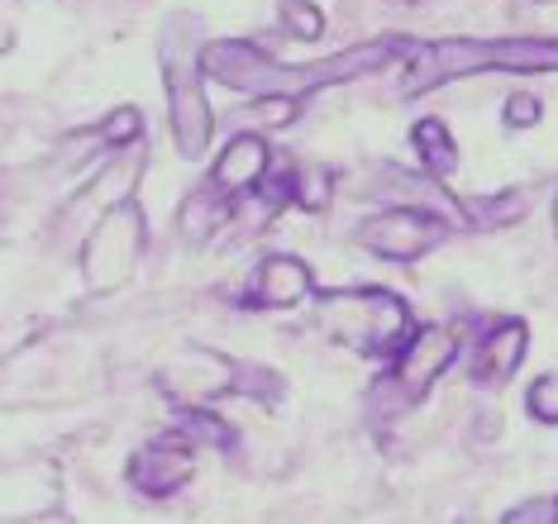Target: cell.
<instances>
[{
	"mask_svg": "<svg viewBox=\"0 0 558 524\" xmlns=\"http://www.w3.org/2000/svg\"><path fill=\"white\" fill-rule=\"evenodd\" d=\"M401 38H377V44H353L335 58H320V62H272L268 53H258L244 38H225V44H206L201 48V72L210 82L230 86V92H244V96H306V92H320L329 82H349V76H363L373 68H383L391 53H401Z\"/></svg>",
	"mask_w": 558,
	"mask_h": 524,
	"instance_id": "cell-1",
	"label": "cell"
},
{
	"mask_svg": "<svg viewBox=\"0 0 558 524\" xmlns=\"http://www.w3.org/2000/svg\"><path fill=\"white\" fill-rule=\"evenodd\" d=\"M320 325L359 353H391L411 343V305L391 291H329L320 301Z\"/></svg>",
	"mask_w": 558,
	"mask_h": 524,
	"instance_id": "cell-2",
	"label": "cell"
},
{
	"mask_svg": "<svg viewBox=\"0 0 558 524\" xmlns=\"http://www.w3.org/2000/svg\"><path fill=\"white\" fill-rule=\"evenodd\" d=\"M138 253H144V210L138 206H116L106 210V220L92 229L82 248V272L92 281V291H116L134 277Z\"/></svg>",
	"mask_w": 558,
	"mask_h": 524,
	"instance_id": "cell-3",
	"label": "cell"
},
{
	"mask_svg": "<svg viewBox=\"0 0 558 524\" xmlns=\"http://www.w3.org/2000/svg\"><path fill=\"white\" fill-rule=\"evenodd\" d=\"M497 68V44L487 38H439V44L411 48V62H405L401 92L405 96H425L444 82H459V76L473 72H492Z\"/></svg>",
	"mask_w": 558,
	"mask_h": 524,
	"instance_id": "cell-4",
	"label": "cell"
},
{
	"mask_svg": "<svg viewBox=\"0 0 558 524\" xmlns=\"http://www.w3.org/2000/svg\"><path fill=\"white\" fill-rule=\"evenodd\" d=\"M449 239V220H439L435 210H387L377 220H367L359 229V244L373 248L377 258H391V263H415L425 258L429 248H439Z\"/></svg>",
	"mask_w": 558,
	"mask_h": 524,
	"instance_id": "cell-5",
	"label": "cell"
},
{
	"mask_svg": "<svg viewBox=\"0 0 558 524\" xmlns=\"http://www.w3.org/2000/svg\"><path fill=\"white\" fill-rule=\"evenodd\" d=\"M201 58H168V110H172V134L182 158H201L210 148L215 114L201 92Z\"/></svg>",
	"mask_w": 558,
	"mask_h": 524,
	"instance_id": "cell-6",
	"label": "cell"
},
{
	"mask_svg": "<svg viewBox=\"0 0 558 524\" xmlns=\"http://www.w3.org/2000/svg\"><path fill=\"white\" fill-rule=\"evenodd\" d=\"M453 353H459V339H453V329H415L411 343L401 349V363H397V387L411 395V401H421V395L435 387L439 373L453 363Z\"/></svg>",
	"mask_w": 558,
	"mask_h": 524,
	"instance_id": "cell-7",
	"label": "cell"
},
{
	"mask_svg": "<svg viewBox=\"0 0 558 524\" xmlns=\"http://www.w3.org/2000/svg\"><path fill=\"white\" fill-rule=\"evenodd\" d=\"M311 296V267L291 253H272L253 267L248 277V305H263V310H282V305H296Z\"/></svg>",
	"mask_w": 558,
	"mask_h": 524,
	"instance_id": "cell-8",
	"label": "cell"
},
{
	"mask_svg": "<svg viewBox=\"0 0 558 524\" xmlns=\"http://www.w3.org/2000/svg\"><path fill=\"white\" fill-rule=\"evenodd\" d=\"M130 477L138 491L148 496H168L192 477V439H158L144 453H134Z\"/></svg>",
	"mask_w": 558,
	"mask_h": 524,
	"instance_id": "cell-9",
	"label": "cell"
},
{
	"mask_svg": "<svg viewBox=\"0 0 558 524\" xmlns=\"http://www.w3.org/2000/svg\"><path fill=\"white\" fill-rule=\"evenodd\" d=\"M263 172H268V144H263L258 134H239V138H230V144L220 148V158H215L210 186L248 191V186L263 182Z\"/></svg>",
	"mask_w": 558,
	"mask_h": 524,
	"instance_id": "cell-10",
	"label": "cell"
},
{
	"mask_svg": "<svg viewBox=\"0 0 558 524\" xmlns=\"http://www.w3.org/2000/svg\"><path fill=\"white\" fill-rule=\"evenodd\" d=\"M530 349V329L525 325H501V329H492L487 339H482V353H477V377L482 381H506L520 367V357H525Z\"/></svg>",
	"mask_w": 558,
	"mask_h": 524,
	"instance_id": "cell-11",
	"label": "cell"
},
{
	"mask_svg": "<svg viewBox=\"0 0 558 524\" xmlns=\"http://www.w3.org/2000/svg\"><path fill=\"white\" fill-rule=\"evenodd\" d=\"M501 72H554L558 38H492Z\"/></svg>",
	"mask_w": 558,
	"mask_h": 524,
	"instance_id": "cell-12",
	"label": "cell"
},
{
	"mask_svg": "<svg viewBox=\"0 0 558 524\" xmlns=\"http://www.w3.org/2000/svg\"><path fill=\"white\" fill-rule=\"evenodd\" d=\"M411 144H415V153H421V162H425V172L435 176V182H444V176L459 168V148H453V138H449V130H444L439 120H421V124H415Z\"/></svg>",
	"mask_w": 558,
	"mask_h": 524,
	"instance_id": "cell-13",
	"label": "cell"
},
{
	"mask_svg": "<svg viewBox=\"0 0 558 524\" xmlns=\"http://www.w3.org/2000/svg\"><path fill=\"white\" fill-rule=\"evenodd\" d=\"M225 215H230V200H225L220 186H201L192 196L182 200V234L186 239H206L215 229L225 224Z\"/></svg>",
	"mask_w": 558,
	"mask_h": 524,
	"instance_id": "cell-14",
	"label": "cell"
},
{
	"mask_svg": "<svg viewBox=\"0 0 558 524\" xmlns=\"http://www.w3.org/2000/svg\"><path fill=\"white\" fill-rule=\"evenodd\" d=\"M463 210H473L477 224H511L520 210H525V196L520 191H506V196H492V200H468Z\"/></svg>",
	"mask_w": 558,
	"mask_h": 524,
	"instance_id": "cell-15",
	"label": "cell"
},
{
	"mask_svg": "<svg viewBox=\"0 0 558 524\" xmlns=\"http://www.w3.org/2000/svg\"><path fill=\"white\" fill-rule=\"evenodd\" d=\"M282 24H287V34L306 38V44L325 34V15L311 5V0H282Z\"/></svg>",
	"mask_w": 558,
	"mask_h": 524,
	"instance_id": "cell-16",
	"label": "cell"
},
{
	"mask_svg": "<svg viewBox=\"0 0 558 524\" xmlns=\"http://www.w3.org/2000/svg\"><path fill=\"white\" fill-rule=\"evenodd\" d=\"M291 196H296V206L301 210H325V200H329V172H291Z\"/></svg>",
	"mask_w": 558,
	"mask_h": 524,
	"instance_id": "cell-17",
	"label": "cell"
},
{
	"mask_svg": "<svg viewBox=\"0 0 558 524\" xmlns=\"http://www.w3.org/2000/svg\"><path fill=\"white\" fill-rule=\"evenodd\" d=\"M100 138H106V144H134V138H144V114L134 106L110 110L106 124H100Z\"/></svg>",
	"mask_w": 558,
	"mask_h": 524,
	"instance_id": "cell-18",
	"label": "cell"
},
{
	"mask_svg": "<svg viewBox=\"0 0 558 524\" xmlns=\"http://www.w3.org/2000/svg\"><path fill=\"white\" fill-rule=\"evenodd\" d=\"M244 114L248 120H258V124H268V130H282V124L296 120V100L291 96H263L258 106H248Z\"/></svg>",
	"mask_w": 558,
	"mask_h": 524,
	"instance_id": "cell-19",
	"label": "cell"
},
{
	"mask_svg": "<svg viewBox=\"0 0 558 524\" xmlns=\"http://www.w3.org/2000/svg\"><path fill=\"white\" fill-rule=\"evenodd\" d=\"M530 415L544 419V425H558V373L539 377L535 387H530Z\"/></svg>",
	"mask_w": 558,
	"mask_h": 524,
	"instance_id": "cell-20",
	"label": "cell"
},
{
	"mask_svg": "<svg viewBox=\"0 0 558 524\" xmlns=\"http://www.w3.org/2000/svg\"><path fill=\"white\" fill-rule=\"evenodd\" d=\"M539 100L530 96V92H520V96H511L506 100V124H511V130H530V124H539Z\"/></svg>",
	"mask_w": 558,
	"mask_h": 524,
	"instance_id": "cell-21",
	"label": "cell"
},
{
	"mask_svg": "<svg viewBox=\"0 0 558 524\" xmlns=\"http://www.w3.org/2000/svg\"><path fill=\"white\" fill-rule=\"evenodd\" d=\"M501 524H558V501H525V505H515Z\"/></svg>",
	"mask_w": 558,
	"mask_h": 524,
	"instance_id": "cell-22",
	"label": "cell"
},
{
	"mask_svg": "<svg viewBox=\"0 0 558 524\" xmlns=\"http://www.w3.org/2000/svg\"><path fill=\"white\" fill-rule=\"evenodd\" d=\"M182 429L186 434H206V439H215V443L230 439V429H225L215 415H206V411H182ZM186 434H182V439H186Z\"/></svg>",
	"mask_w": 558,
	"mask_h": 524,
	"instance_id": "cell-23",
	"label": "cell"
},
{
	"mask_svg": "<svg viewBox=\"0 0 558 524\" xmlns=\"http://www.w3.org/2000/svg\"><path fill=\"white\" fill-rule=\"evenodd\" d=\"M554 234H558V200H554Z\"/></svg>",
	"mask_w": 558,
	"mask_h": 524,
	"instance_id": "cell-24",
	"label": "cell"
}]
</instances>
